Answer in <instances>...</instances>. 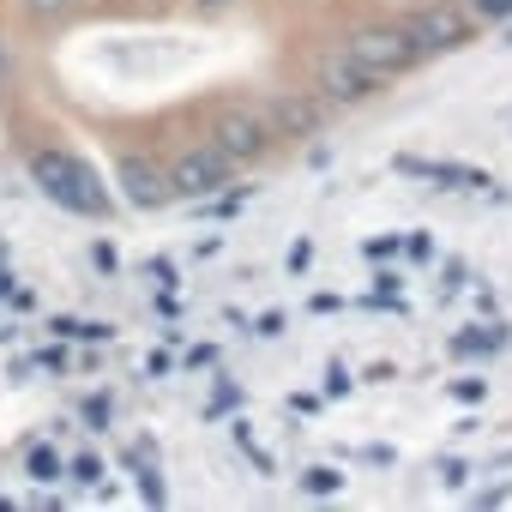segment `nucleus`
Wrapping results in <instances>:
<instances>
[{
    "mask_svg": "<svg viewBox=\"0 0 512 512\" xmlns=\"http://www.w3.org/2000/svg\"><path fill=\"white\" fill-rule=\"evenodd\" d=\"M266 109V121L278 127V139H302V133H314L320 127V115H326V97H296V91H278L272 103H260Z\"/></svg>",
    "mask_w": 512,
    "mask_h": 512,
    "instance_id": "nucleus-7",
    "label": "nucleus"
},
{
    "mask_svg": "<svg viewBox=\"0 0 512 512\" xmlns=\"http://www.w3.org/2000/svg\"><path fill=\"white\" fill-rule=\"evenodd\" d=\"M121 187H127L133 205H169V199H175L169 169H157L151 157H127V163H121Z\"/></svg>",
    "mask_w": 512,
    "mask_h": 512,
    "instance_id": "nucleus-8",
    "label": "nucleus"
},
{
    "mask_svg": "<svg viewBox=\"0 0 512 512\" xmlns=\"http://www.w3.org/2000/svg\"><path fill=\"white\" fill-rule=\"evenodd\" d=\"M193 7H199V13H229L235 0H193Z\"/></svg>",
    "mask_w": 512,
    "mask_h": 512,
    "instance_id": "nucleus-11",
    "label": "nucleus"
},
{
    "mask_svg": "<svg viewBox=\"0 0 512 512\" xmlns=\"http://www.w3.org/2000/svg\"><path fill=\"white\" fill-rule=\"evenodd\" d=\"M272 139H278V127L266 121V109H223V115L211 121V145H217V151H229L235 163L266 157V151H272Z\"/></svg>",
    "mask_w": 512,
    "mask_h": 512,
    "instance_id": "nucleus-3",
    "label": "nucleus"
},
{
    "mask_svg": "<svg viewBox=\"0 0 512 512\" xmlns=\"http://www.w3.org/2000/svg\"><path fill=\"white\" fill-rule=\"evenodd\" d=\"M380 85L386 79H398V73H410L416 67V55H422V43H416V31L410 25H362L350 43H344Z\"/></svg>",
    "mask_w": 512,
    "mask_h": 512,
    "instance_id": "nucleus-2",
    "label": "nucleus"
},
{
    "mask_svg": "<svg viewBox=\"0 0 512 512\" xmlns=\"http://www.w3.org/2000/svg\"><path fill=\"white\" fill-rule=\"evenodd\" d=\"M31 175H37V187H43L49 199L73 205V211H91V217H103V211H109V199H103L97 175H91L79 157H67V151H37V157H31Z\"/></svg>",
    "mask_w": 512,
    "mask_h": 512,
    "instance_id": "nucleus-1",
    "label": "nucleus"
},
{
    "mask_svg": "<svg viewBox=\"0 0 512 512\" xmlns=\"http://www.w3.org/2000/svg\"><path fill=\"white\" fill-rule=\"evenodd\" d=\"M0 67H7V55H0Z\"/></svg>",
    "mask_w": 512,
    "mask_h": 512,
    "instance_id": "nucleus-12",
    "label": "nucleus"
},
{
    "mask_svg": "<svg viewBox=\"0 0 512 512\" xmlns=\"http://www.w3.org/2000/svg\"><path fill=\"white\" fill-rule=\"evenodd\" d=\"M235 169H241V163H235L229 151H217V145H193V151H181V157L169 163V181H175L181 199H205V193L229 187Z\"/></svg>",
    "mask_w": 512,
    "mask_h": 512,
    "instance_id": "nucleus-4",
    "label": "nucleus"
},
{
    "mask_svg": "<svg viewBox=\"0 0 512 512\" xmlns=\"http://www.w3.org/2000/svg\"><path fill=\"white\" fill-rule=\"evenodd\" d=\"M368 91H380V79H374L350 49H338V55L320 61V97H326V103H362Z\"/></svg>",
    "mask_w": 512,
    "mask_h": 512,
    "instance_id": "nucleus-5",
    "label": "nucleus"
},
{
    "mask_svg": "<svg viewBox=\"0 0 512 512\" xmlns=\"http://www.w3.org/2000/svg\"><path fill=\"white\" fill-rule=\"evenodd\" d=\"M470 19H512V0H470Z\"/></svg>",
    "mask_w": 512,
    "mask_h": 512,
    "instance_id": "nucleus-10",
    "label": "nucleus"
},
{
    "mask_svg": "<svg viewBox=\"0 0 512 512\" xmlns=\"http://www.w3.org/2000/svg\"><path fill=\"white\" fill-rule=\"evenodd\" d=\"M19 7H25L31 19H61V13L73 7V0H19Z\"/></svg>",
    "mask_w": 512,
    "mask_h": 512,
    "instance_id": "nucleus-9",
    "label": "nucleus"
},
{
    "mask_svg": "<svg viewBox=\"0 0 512 512\" xmlns=\"http://www.w3.org/2000/svg\"><path fill=\"white\" fill-rule=\"evenodd\" d=\"M410 31H416L422 55H446V49L470 43V7H428L410 19Z\"/></svg>",
    "mask_w": 512,
    "mask_h": 512,
    "instance_id": "nucleus-6",
    "label": "nucleus"
}]
</instances>
